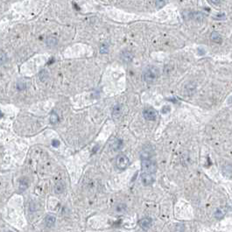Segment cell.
<instances>
[{"instance_id": "9a60e30c", "label": "cell", "mask_w": 232, "mask_h": 232, "mask_svg": "<svg viewBox=\"0 0 232 232\" xmlns=\"http://www.w3.org/2000/svg\"><path fill=\"white\" fill-rule=\"evenodd\" d=\"M50 121H51L52 124H56L58 121H59V117H58V115H57L55 112H53V113L51 114Z\"/></svg>"}, {"instance_id": "ffe728a7", "label": "cell", "mask_w": 232, "mask_h": 232, "mask_svg": "<svg viewBox=\"0 0 232 232\" xmlns=\"http://www.w3.org/2000/svg\"><path fill=\"white\" fill-rule=\"evenodd\" d=\"M156 4L159 7H162L163 5H165L166 2L165 0H156Z\"/></svg>"}, {"instance_id": "9c48e42d", "label": "cell", "mask_w": 232, "mask_h": 232, "mask_svg": "<svg viewBox=\"0 0 232 232\" xmlns=\"http://www.w3.org/2000/svg\"><path fill=\"white\" fill-rule=\"evenodd\" d=\"M210 40L215 42V43H217V44H221L222 41H223V38L222 36L220 35V34L216 32H213L210 35Z\"/></svg>"}, {"instance_id": "2e32d148", "label": "cell", "mask_w": 232, "mask_h": 232, "mask_svg": "<svg viewBox=\"0 0 232 232\" xmlns=\"http://www.w3.org/2000/svg\"><path fill=\"white\" fill-rule=\"evenodd\" d=\"M108 51H109V46H108V45H106V44L102 45L101 48H100L101 54H106V53H108Z\"/></svg>"}, {"instance_id": "d4e9b609", "label": "cell", "mask_w": 232, "mask_h": 232, "mask_svg": "<svg viewBox=\"0 0 232 232\" xmlns=\"http://www.w3.org/2000/svg\"><path fill=\"white\" fill-rule=\"evenodd\" d=\"M59 144H60L59 141H53V145L54 146H58V145H59Z\"/></svg>"}, {"instance_id": "cb8c5ba5", "label": "cell", "mask_w": 232, "mask_h": 232, "mask_svg": "<svg viewBox=\"0 0 232 232\" xmlns=\"http://www.w3.org/2000/svg\"><path fill=\"white\" fill-rule=\"evenodd\" d=\"M222 1H223V0H211V2L213 4H215V5H219Z\"/></svg>"}, {"instance_id": "6da1fadb", "label": "cell", "mask_w": 232, "mask_h": 232, "mask_svg": "<svg viewBox=\"0 0 232 232\" xmlns=\"http://www.w3.org/2000/svg\"><path fill=\"white\" fill-rule=\"evenodd\" d=\"M159 75V68L153 66H150L145 68L144 71V79L148 83H153L155 81H157Z\"/></svg>"}, {"instance_id": "7a4b0ae2", "label": "cell", "mask_w": 232, "mask_h": 232, "mask_svg": "<svg viewBox=\"0 0 232 232\" xmlns=\"http://www.w3.org/2000/svg\"><path fill=\"white\" fill-rule=\"evenodd\" d=\"M142 161V169L143 173H154L157 169L156 162L153 160L152 159H143Z\"/></svg>"}, {"instance_id": "d6986e66", "label": "cell", "mask_w": 232, "mask_h": 232, "mask_svg": "<svg viewBox=\"0 0 232 232\" xmlns=\"http://www.w3.org/2000/svg\"><path fill=\"white\" fill-rule=\"evenodd\" d=\"M120 111H121L120 106H119V105H117V106H116V107L114 108V110H113V115H119V114H120Z\"/></svg>"}, {"instance_id": "5b68a950", "label": "cell", "mask_w": 232, "mask_h": 232, "mask_svg": "<svg viewBox=\"0 0 232 232\" xmlns=\"http://www.w3.org/2000/svg\"><path fill=\"white\" fill-rule=\"evenodd\" d=\"M154 175L153 173H143L141 174V182L144 186H149L152 185L154 182Z\"/></svg>"}, {"instance_id": "ac0fdd59", "label": "cell", "mask_w": 232, "mask_h": 232, "mask_svg": "<svg viewBox=\"0 0 232 232\" xmlns=\"http://www.w3.org/2000/svg\"><path fill=\"white\" fill-rule=\"evenodd\" d=\"M40 78L41 81H43V82H44V81H45L46 79H48V74L46 73V71H42V72L40 74Z\"/></svg>"}, {"instance_id": "8992f818", "label": "cell", "mask_w": 232, "mask_h": 232, "mask_svg": "<svg viewBox=\"0 0 232 232\" xmlns=\"http://www.w3.org/2000/svg\"><path fill=\"white\" fill-rule=\"evenodd\" d=\"M144 118L149 121H154L157 118V112L153 108H146L143 112Z\"/></svg>"}, {"instance_id": "e0dca14e", "label": "cell", "mask_w": 232, "mask_h": 232, "mask_svg": "<svg viewBox=\"0 0 232 232\" xmlns=\"http://www.w3.org/2000/svg\"><path fill=\"white\" fill-rule=\"evenodd\" d=\"M122 145H123L122 141L121 140H117L114 143V149L115 150H119V149H121Z\"/></svg>"}, {"instance_id": "5bb4252c", "label": "cell", "mask_w": 232, "mask_h": 232, "mask_svg": "<svg viewBox=\"0 0 232 232\" xmlns=\"http://www.w3.org/2000/svg\"><path fill=\"white\" fill-rule=\"evenodd\" d=\"M7 61V55L6 54L2 51V50H0V65H3Z\"/></svg>"}, {"instance_id": "277c9868", "label": "cell", "mask_w": 232, "mask_h": 232, "mask_svg": "<svg viewBox=\"0 0 232 232\" xmlns=\"http://www.w3.org/2000/svg\"><path fill=\"white\" fill-rule=\"evenodd\" d=\"M153 155H154L153 148L151 145H147L144 146V148L142 149L141 153H140V158H141V160L149 159H152Z\"/></svg>"}, {"instance_id": "7402d4cb", "label": "cell", "mask_w": 232, "mask_h": 232, "mask_svg": "<svg viewBox=\"0 0 232 232\" xmlns=\"http://www.w3.org/2000/svg\"><path fill=\"white\" fill-rule=\"evenodd\" d=\"M223 216V212H222L221 210H217L216 213H215V217L217 218H221Z\"/></svg>"}, {"instance_id": "8fae6325", "label": "cell", "mask_w": 232, "mask_h": 232, "mask_svg": "<svg viewBox=\"0 0 232 232\" xmlns=\"http://www.w3.org/2000/svg\"><path fill=\"white\" fill-rule=\"evenodd\" d=\"M121 57H122L123 61H125V62H130V61H132V58H133L132 54L131 52H129V51H124V52L122 54Z\"/></svg>"}, {"instance_id": "ba28073f", "label": "cell", "mask_w": 232, "mask_h": 232, "mask_svg": "<svg viewBox=\"0 0 232 232\" xmlns=\"http://www.w3.org/2000/svg\"><path fill=\"white\" fill-rule=\"evenodd\" d=\"M28 185H29V181L26 177L21 178L19 180V190L21 192H24L28 188Z\"/></svg>"}, {"instance_id": "44dd1931", "label": "cell", "mask_w": 232, "mask_h": 232, "mask_svg": "<svg viewBox=\"0 0 232 232\" xmlns=\"http://www.w3.org/2000/svg\"><path fill=\"white\" fill-rule=\"evenodd\" d=\"M17 87H18V89H19V90H23V89H26V84L24 83H18V85H17Z\"/></svg>"}, {"instance_id": "52a82bcc", "label": "cell", "mask_w": 232, "mask_h": 232, "mask_svg": "<svg viewBox=\"0 0 232 232\" xmlns=\"http://www.w3.org/2000/svg\"><path fill=\"white\" fill-rule=\"evenodd\" d=\"M138 224L142 229H148L149 228H151V226H152V224H153V220L149 217H145V218H143L142 220H140Z\"/></svg>"}, {"instance_id": "4fadbf2b", "label": "cell", "mask_w": 232, "mask_h": 232, "mask_svg": "<svg viewBox=\"0 0 232 232\" xmlns=\"http://www.w3.org/2000/svg\"><path fill=\"white\" fill-rule=\"evenodd\" d=\"M46 44H48V46H51V48H54V46L57 45V39L54 37H49L46 40Z\"/></svg>"}, {"instance_id": "30bf717a", "label": "cell", "mask_w": 232, "mask_h": 232, "mask_svg": "<svg viewBox=\"0 0 232 232\" xmlns=\"http://www.w3.org/2000/svg\"><path fill=\"white\" fill-rule=\"evenodd\" d=\"M55 223V217L52 215H46L45 218V223L48 227H52Z\"/></svg>"}, {"instance_id": "603a6c76", "label": "cell", "mask_w": 232, "mask_h": 232, "mask_svg": "<svg viewBox=\"0 0 232 232\" xmlns=\"http://www.w3.org/2000/svg\"><path fill=\"white\" fill-rule=\"evenodd\" d=\"M168 111H170V108L168 106H165L163 109H162V112H163V113H167Z\"/></svg>"}, {"instance_id": "484cf974", "label": "cell", "mask_w": 232, "mask_h": 232, "mask_svg": "<svg viewBox=\"0 0 232 232\" xmlns=\"http://www.w3.org/2000/svg\"><path fill=\"white\" fill-rule=\"evenodd\" d=\"M2 117H3V113H2L1 111H0V118H1Z\"/></svg>"}, {"instance_id": "3957f363", "label": "cell", "mask_w": 232, "mask_h": 232, "mask_svg": "<svg viewBox=\"0 0 232 232\" xmlns=\"http://www.w3.org/2000/svg\"><path fill=\"white\" fill-rule=\"evenodd\" d=\"M129 164H130V160H129L128 157L124 155V154L118 155L117 159H116V165H117L118 168L120 170H124V169L127 168Z\"/></svg>"}, {"instance_id": "7c38bea8", "label": "cell", "mask_w": 232, "mask_h": 232, "mask_svg": "<svg viewBox=\"0 0 232 232\" xmlns=\"http://www.w3.org/2000/svg\"><path fill=\"white\" fill-rule=\"evenodd\" d=\"M65 189V187H64V184L61 183V182H59V183H57L55 185V187H54V190L57 194H61Z\"/></svg>"}]
</instances>
